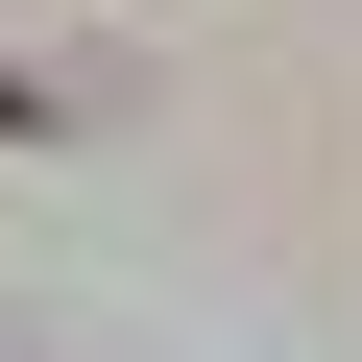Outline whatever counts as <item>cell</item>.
Wrapping results in <instances>:
<instances>
[]
</instances>
